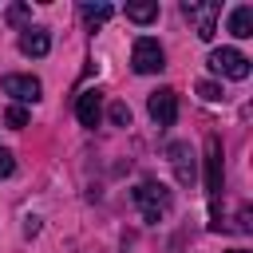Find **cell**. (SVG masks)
I'll return each mask as SVG.
<instances>
[{"instance_id": "obj_6", "label": "cell", "mask_w": 253, "mask_h": 253, "mask_svg": "<svg viewBox=\"0 0 253 253\" xmlns=\"http://www.w3.org/2000/svg\"><path fill=\"white\" fill-rule=\"evenodd\" d=\"M221 178H225V170H221V142L210 138V142H206V194H210L213 206H217V198H221Z\"/></svg>"}, {"instance_id": "obj_1", "label": "cell", "mask_w": 253, "mask_h": 253, "mask_svg": "<svg viewBox=\"0 0 253 253\" xmlns=\"http://www.w3.org/2000/svg\"><path fill=\"white\" fill-rule=\"evenodd\" d=\"M170 190L162 186V182H138L134 186V206L142 210V217L146 221H162L166 213H170Z\"/></svg>"}, {"instance_id": "obj_15", "label": "cell", "mask_w": 253, "mask_h": 253, "mask_svg": "<svg viewBox=\"0 0 253 253\" xmlns=\"http://www.w3.org/2000/svg\"><path fill=\"white\" fill-rule=\"evenodd\" d=\"M198 95H202L206 103H221V99H225V91H221L217 83H210V79H202V83H198Z\"/></svg>"}, {"instance_id": "obj_3", "label": "cell", "mask_w": 253, "mask_h": 253, "mask_svg": "<svg viewBox=\"0 0 253 253\" xmlns=\"http://www.w3.org/2000/svg\"><path fill=\"white\" fill-rule=\"evenodd\" d=\"M130 63H134V71H138V75H154V71H162V67H166V51H162V43H158V40L138 36V40H134V47H130Z\"/></svg>"}, {"instance_id": "obj_10", "label": "cell", "mask_w": 253, "mask_h": 253, "mask_svg": "<svg viewBox=\"0 0 253 253\" xmlns=\"http://www.w3.org/2000/svg\"><path fill=\"white\" fill-rule=\"evenodd\" d=\"M170 162H174V174H178V182H194V154H190V146L186 142H174L170 146Z\"/></svg>"}, {"instance_id": "obj_2", "label": "cell", "mask_w": 253, "mask_h": 253, "mask_svg": "<svg viewBox=\"0 0 253 253\" xmlns=\"http://www.w3.org/2000/svg\"><path fill=\"white\" fill-rule=\"evenodd\" d=\"M182 12H186V20H194L198 40H213V36H217V20H221V4H217V0H202V4L186 0Z\"/></svg>"}, {"instance_id": "obj_11", "label": "cell", "mask_w": 253, "mask_h": 253, "mask_svg": "<svg viewBox=\"0 0 253 253\" xmlns=\"http://www.w3.org/2000/svg\"><path fill=\"white\" fill-rule=\"evenodd\" d=\"M229 32H233L237 40H249V36H253V8H249V4H241V8L229 12Z\"/></svg>"}, {"instance_id": "obj_14", "label": "cell", "mask_w": 253, "mask_h": 253, "mask_svg": "<svg viewBox=\"0 0 253 253\" xmlns=\"http://www.w3.org/2000/svg\"><path fill=\"white\" fill-rule=\"evenodd\" d=\"M4 123H8L12 130H24V126H28V111L16 103V107H8V111H4Z\"/></svg>"}, {"instance_id": "obj_16", "label": "cell", "mask_w": 253, "mask_h": 253, "mask_svg": "<svg viewBox=\"0 0 253 253\" xmlns=\"http://www.w3.org/2000/svg\"><path fill=\"white\" fill-rule=\"evenodd\" d=\"M107 119H111L115 126H130V107H126V103H111Z\"/></svg>"}, {"instance_id": "obj_13", "label": "cell", "mask_w": 253, "mask_h": 253, "mask_svg": "<svg viewBox=\"0 0 253 253\" xmlns=\"http://www.w3.org/2000/svg\"><path fill=\"white\" fill-rule=\"evenodd\" d=\"M111 12H115L111 4H83V20H87V24H107Z\"/></svg>"}, {"instance_id": "obj_7", "label": "cell", "mask_w": 253, "mask_h": 253, "mask_svg": "<svg viewBox=\"0 0 253 253\" xmlns=\"http://www.w3.org/2000/svg\"><path fill=\"white\" fill-rule=\"evenodd\" d=\"M0 91H4V95H12L16 103H36L43 87H40V79H36V75H4V79H0Z\"/></svg>"}, {"instance_id": "obj_5", "label": "cell", "mask_w": 253, "mask_h": 253, "mask_svg": "<svg viewBox=\"0 0 253 253\" xmlns=\"http://www.w3.org/2000/svg\"><path fill=\"white\" fill-rule=\"evenodd\" d=\"M146 111H150V119H154L158 126H174V123H178V91H174V87H158V91H150Z\"/></svg>"}, {"instance_id": "obj_4", "label": "cell", "mask_w": 253, "mask_h": 253, "mask_svg": "<svg viewBox=\"0 0 253 253\" xmlns=\"http://www.w3.org/2000/svg\"><path fill=\"white\" fill-rule=\"evenodd\" d=\"M206 63H210V71H217L225 79H249V59L237 47H217V51H210Z\"/></svg>"}, {"instance_id": "obj_19", "label": "cell", "mask_w": 253, "mask_h": 253, "mask_svg": "<svg viewBox=\"0 0 253 253\" xmlns=\"http://www.w3.org/2000/svg\"><path fill=\"white\" fill-rule=\"evenodd\" d=\"M229 253H245V249H229Z\"/></svg>"}, {"instance_id": "obj_9", "label": "cell", "mask_w": 253, "mask_h": 253, "mask_svg": "<svg viewBox=\"0 0 253 253\" xmlns=\"http://www.w3.org/2000/svg\"><path fill=\"white\" fill-rule=\"evenodd\" d=\"M20 51L32 55V59L47 55V51H51V36H47V28H24V32H20Z\"/></svg>"}, {"instance_id": "obj_12", "label": "cell", "mask_w": 253, "mask_h": 253, "mask_svg": "<svg viewBox=\"0 0 253 253\" xmlns=\"http://www.w3.org/2000/svg\"><path fill=\"white\" fill-rule=\"evenodd\" d=\"M126 20L150 24V20H158V4H126Z\"/></svg>"}, {"instance_id": "obj_18", "label": "cell", "mask_w": 253, "mask_h": 253, "mask_svg": "<svg viewBox=\"0 0 253 253\" xmlns=\"http://www.w3.org/2000/svg\"><path fill=\"white\" fill-rule=\"evenodd\" d=\"M16 170V158H12V150H0V178H8Z\"/></svg>"}, {"instance_id": "obj_17", "label": "cell", "mask_w": 253, "mask_h": 253, "mask_svg": "<svg viewBox=\"0 0 253 253\" xmlns=\"http://www.w3.org/2000/svg\"><path fill=\"white\" fill-rule=\"evenodd\" d=\"M4 20H8V24H24V20H28V4H12V8L4 12Z\"/></svg>"}, {"instance_id": "obj_8", "label": "cell", "mask_w": 253, "mask_h": 253, "mask_svg": "<svg viewBox=\"0 0 253 253\" xmlns=\"http://www.w3.org/2000/svg\"><path fill=\"white\" fill-rule=\"evenodd\" d=\"M75 119H79V126H99V119H103V91H95V87H87V91H79V99H75Z\"/></svg>"}]
</instances>
